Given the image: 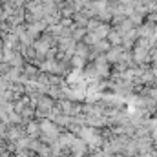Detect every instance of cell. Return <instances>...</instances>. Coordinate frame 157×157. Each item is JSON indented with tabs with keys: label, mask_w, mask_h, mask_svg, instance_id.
I'll use <instances>...</instances> for the list:
<instances>
[{
	"label": "cell",
	"mask_w": 157,
	"mask_h": 157,
	"mask_svg": "<svg viewBox=\"0 0 157 157\" xmlns=\"http://www.w3.org/2000/svg\"><path fill=\"white\" fill-rule=\"evenodd\" d=\"M119 55H121V49H113V51L108 55V60H117Z\"/></svg>",
	"instance_id": "3957f363"
},
{
	"label": "cell",
	"mask_w": 157,
	"mask_h": 157,
	"mask_svg": "<svg viewBox=\"0 0 157 157\" xmlns=\"http://www.w3.org/2000/svg\"><path fill=\"white\" fill-rule=\"evenodd\" d=\"M73 150H75V155H84V150H86V146H84V143H82V141H75V139H73Z\"/></svg>",
	"instance_id": "7a4b0ae2"
},
{
	"label": "cell",
	"mask_w": 157,
	"mask_h": 157,
	"mask_svg": "<svg viewBox=\"0 0 157 157\" xmlns=\"http://www.w3.org/2000/svg\"><path fill=\"white\" fill-rule=\"evenodd\" d=\"M110 40L112 42H121V37H117V33H112L110 35Z\"/></svg>",
	"instance_id": "277c9868"
},
{
	"label": "cell",
	"mask_w": 157,
	"mask_h": 157,
	"mask_svg": "<svg viewBox=\"0 0 157 157\" xmlns=\"http://www.w3.org/2000/svg\"><path fill=\"white\" fill-rule=\"evenodd\" d=\"M154 59H155V62H157V53H155V55H154Z\"/></svg>",
	"instance_id": "5b68a950"
},
{
	"label": "cell",
	"mask_w": 157,
	"mask_h": 157,
	"mask_svg": "<svg viewBox=\"0 0 157 157\" xmlns=\"http://www.w3.org/2000/svg\"><path fill=\"white\" fill-rule=\"evenodd\" d=\"M122 2H128V0H122Z\"/></svg>",
	"instance_id": "8992f818"
},
{
	"label": "cell",
	"mask_w": 157,
	"mask_h": 157,
	"mask_svg": "<svg viewBox=\"0 0 157 157\" xmlns=\"http://www.w3.org/2000/svg\"><path fill=\"white\" fill-rule=\"evenodd\" d=\"M82 137H84V141L86 143H90V144H97L99 143V135L93 132V130H82V133H80Z\"/></svg>",
	"instance_id": "6da1fadb"
}]
</instances>
